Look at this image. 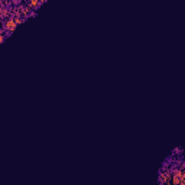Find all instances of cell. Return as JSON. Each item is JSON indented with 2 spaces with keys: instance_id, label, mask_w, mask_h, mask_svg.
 I'll list each match as a JSON object with an SVG mask.
<instances>
[{
  "instance_id": "obj_5",
  "label": "cell",
  "mask_w": 185,
  "mask_h": 185,
  "mask_svg": "<svg viewBox=\"0 0 185 185\" xmlns=\"http://www.w3.org/2000/svg\"><path fill=\"white\" fill-rule=\"evenodd\" d=\"M0 23H1V17H0Z\"/></svg>"
},
{
  "instance_id": "obj_1",
  "label": "cell",
  "mask_w": 185,
  "mask_h": 185,
  "mask_svg": "<svg viewBox=\"0 0 185 185\" xmlns=\"http://www.w3.org/2000/svg\"><path fill=\"white\" fill-rule=\"evenodd\" d=\"M16 22L13 20V17H9V19H6V22L3 23V28H4V31L7 32V34H10V32H13L15 29H16Z\"/></svg>"
},
{
  "instance_id": "obj_3",
  "label": "cell",
  "mask_w": 185,
  "mask_h": 185,
  "mask_svg": "<svg viewBox=\"0 0 185 185\" xmlns=\"http://www.w3.org/2000/svg\"><path fill=\"white\" fill-rule=\"evenodd\" d=\"M12 17H13V20L16 22V25H19V23H22V22L25 20V19L22 17V16H12Z\"/></svg>"
},
{
  "instance_id": "obj_2",
  "label": "cell",
  "mask_w": 185,
  "mask_h": 185,
  "mask_svg": "<svg viewBox=\"0 0 185 185\" xmlns=\"http://www.w3.org/2000/svg\"><path fill=\"white\" fill-rule=\"evenodd\" d=\"M28 6H29V7H31V10H34V9H35V10H36L38 7H39V6H40V1H38V0H31V1H29V3H28Z\"/></svg>"
},
{
  "instance_id": "obj_4",
  "label": "cell",
  "mask_w": 185,
  "mask_h": 185,
  "mask_svg": "<svg viewBox=\"0 0 185 185\" xmlns=\"http://www.w3.org/2000/svg\"><path fill=\"white\" fill-rule=\"evenodd\" d=\"M6 36H7L6 34H1V35H0V43H1V42H4V39H6Z\"/></svg>"
}]
</instances>
